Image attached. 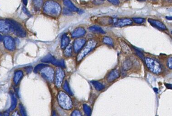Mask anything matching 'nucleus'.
Listing matches in <instances>:
<instances>
[{
	"mask_svg": "<svg viewBox=\"0 0 172 116\" xmlns=\"http://www.w3.org/2000/svg\"><path fill=\"white\" fill-rule=\"evenodd\" d=\"M64 3L69 9L73 12H78L79 9L76 7L70 0H64Z\"/></svg>",
	"mask_w": 172,
	"mask_h": 116,
	"instance_id": "nucleus-18",
	"label": "nucleus"
},
{
	"mask_svg": "<svg viewBox=\"0 0 172 116\" xmlns=\"http://www.w3.org/2000/svg\"><path fill=\"white\" fill-rule=\"evenodd\" d=\"M72 54V48L70 45H69L65 49L64 55L65 57H70Z\"/></svg>",
	"mask_w": 172,
	"mask_h": 116,
	"instance_id": "nucleus-25",
	"label": "nucleus"
},
{
	"mask_svg": "<svg viewBox=\"0 0 172 116\" xmlns=\"http://www.w3.org/2000/svg\"><path fill=\"white\" fill-rule=\"evenodd\" d=\"M107 1L115 6L118 5L120 4L119 0H107Z\"/></svg>",
	"mask_w": 172,
	"mask_h": 116,
	"instance_id": "nucleus-35",
	"label": "nucleus"
},
{
	"mask_svg": "<svg viewBox=\"0 0 172 116\" xmlns=\"http://www.w3.org/2000/svg\"><path fill=\"white\" fill-rule=\"evenodd\" d=\"M89 31L94 33L97 34H105V31L100 26H93L89 27Z\"/></svg>",
	"mask_w": 172,
	"mask_h": 116,
	"instance_id": "nucleus-19",
	"label": "nucleus"
},
{
	"mask_svg": "<svg viewBox=\"0 0 172 116\" xmlns=\"http://www.w3.org/2000/svg\"><path fill=\"white\" fill-rule=\"evenodd\" d=\"M167 66L169 68L172 69V58H169L167 61Z\"/></svg>",
	"mask_w": 172,
	"mask_h": 116,
	"instance_id": "nucleus-36",
	"label": "nucleus"
},
{
	"mask_svg": "<svg viewBox=\"0 0 172 116\" xmlns=\"http://www.w3.org/2000/svg\"><path fill=\"white\" fill-rule=\"evenodd\" d=\"M3 116H9V112H5L4 113Z\"/></svg>",
	"mask_w": 172,
	"mask_h": 116,
	"instance_id": "nucleus-42",
	"label": "nucleus"
},
{
	"mask_svg": "<svg viewBox=\"0 0 172 116\" xmlns=\"http://www.w3.org/2000/svg\"><path fill=\"white\" fill-rule=\"evenodd\" d=\"M120 72L119 70L117 69L113 70L108 76L107 81L109 83H111L118 78L120 77Z\"/></svg>",
	"mask_w": 172,
	"mask_h": 116,
	"instance_id": "nucleus-15",
	"label": "nucleus"
},
{
	"mask_svg": "<svg viewBox=\"0 0 172 116\" xmlns=\"http://www.w3.org/2000/svg\"><path fill=\"white\" fill-rule=\"evenodd\" d=\"M166 1H170L171 0H166Z\"/></svg>",
	"mask_w": 172,
	"mask_h": 116,
	"instance_id": "nucleus-48",
	"label": "nucleus"
},
{
	"mask_svg": "<svg viewBox=\"0 0 172 116\" xmlns=\"http://www.w3.org/2000/svg\"><path fill=\"white\" fill-rule=\"evenodd\" d=\"M12 103L11 106L10 110L11 111H13L15 109L17 105V99L16 96L15 95L14 93H11Z\"/></svg>",
	"mask_w": 172,
	"mask_h": 116,
	"instance_id": "nucleus-23",
	"label": "nucleus"
},
{
	"mask_svg": "<svg viewBox=\"0 0 172 116\" xmlns=\"http://www.w3.org/2000/svg\"><path fill=\"white\" fill-rule=\"evenodd\" d=\"M22 10H23V12H24V13L26 14V15H30V12H29V11L27 10V9H26L25 7H23V8H22Z\"/></svg>",
	"mask_w": 172,
	"mask_h": 116,
	"instance_id": "nucleus-39",
	"label": "nucleus"
},
{
	"mask_svg": "<svg viewBox=\"0 0 172 116\" xmlns=\"http://www.w3.org/2000/svg\"><path fill=\"white\" fill-rule=\"evenodd\" d=\"M105 0H94V2L95 4L101 5L104 3Z\"/></svg>",
	"mask_w": 172,
	"mask_h": 116,
	"instance_id": "nucleus-37",
	"label": "nucleus"
},
{
	"mask_svg": "<svg viewBox=\"0 0 172 116\" xmlns=\"http://www.w3.org/2000/svg\"><path fill=\"white\" fill-rule=\"evenodd\" d=\"M86 43V40L84 38L76 39L74 43V50L75 53H78L82 49Z\"/></svg>",
	"mask_w": 172,
	"mask_h": 116,
	"instance_id": "nucleus-13",
	"label": "nucleus"
},
{
	"mask_svg": "<svg viewBox=\"0 0 172 116\" xmlns=\"http://www.w3.org/2000/svg\"><path fill=\"white\" fill-rule=\"evenodd\" d=\"M135 51V52L136 53V55L140 58L141 59H144V55L140 51H139L138 49H136V48H133Z\"/></svg>",
	"mask_w": 172,
	"mask_h": 116,
	"instance_id": "nucleus-33",
	"label": "nucleus"
},
{
	"mask_svg": "<svg viewBox=\"0 0 172 116\" xmlns=\"http://www.w3.org/2000/svg\"><path fill=\"white\" fill-rule=\"evenodd\" d=\"M33 5L35 7L39 8L43 4V0H32Z\"/></svg>",
	"mask_w": 172,
	"mask_h": 116,
	"instance_id": "nucleus-29",
	"label": "nucleus"
},
{
	"mask_svg": "<svg viewBox=\"0 0 172 116\" xmlns=\"http://www.w3.org/2000/svg\"><path fill=\"white\" fill-rule=\"evenodd\" d=\"M41 61L44 63H51L54 65L56 66L62 68L65 67L64 62L63 60H57L55 57H53L51 55H47L45 58H43Z\"/></svg>",
	"mask_w": 172,
	"mask_h": 116,
	"instance_id": "nucleus-7",
	"label": "nucleus"
},
{
	"mask_svg": "<svg viewBox=\"0 0 172 116\" xmlns=\"http://www.w3.org/2000/svg\"><path fill=\"white\" fill-rule=\"evenodd\" d=\"M19 109L22 116H27L25 108L22 104H19Z\"/></svg>",
	"mask_w": 172,
	"mask_h": 116,
	"instance_id": "nucleus-32",
	"label": "nucleus"
},
{
	"mask_svg": "<svg viewBox=\"0 0 172 116\" xmlns=\"http://www.w3.org/2000/svg\"><path fill=\"white\" fill-rule=\"evenodd\" d=\"M83 110L87 116H91V108L86 104H84Z\"/></svg>",
	"mask_w": 172,
	"mask_h": 116,
	"instance_id": "nucleus-28",
	"label": "nucleus"
},
{
	"mask_svg": "<svg viewBox=\"0 0 172 116\" xmlns=\"http://www.w3.org/2000/svg\"><path fill=\"white\" fill-rule=\"evenodd\" d=\"M86 33V31L83 27H78L73 31L72 33V37H79L83 36Z\"/></svg>",
	"mask_w": 172,
	"mask_h": 116,
	"instance_id": "nucleus-16",
	"label": "nucleus"
},
{
	"mask_svg": "<svg viewBox=\"0 0 172 116\" xmlns=\"http://www.w3.org/2000/svg\"><path fill=\"white\" fill-rule=\"evenodd\" d=\"M132 63L130 59H127L123 63L122 69L124 71L131 69L132 67Z\"/></svg>",
	"mask_w": 172,
	"mask_h": 116,
	"instance_id": "nucleus-21",
	"label": "nucleus"
},
{
	"mask_svg": "<svg viewBox=\"0 0 172 116\" xmlns=\"http://www.w3.org/2000/svg\"><path fill=\"white\" fill-rule=\"evenodd\" d=\"M0 116H2V114H0Z\"/></svg>",
	"mask_w": 172,
	"mask_h": 116,
	"instance_id": "nucleus-47",
	"label": "nucleus"
},
{
	"mask_svg": "<svg viewBox=\"0 0 172 116\" xmlns=\"http://www.w3.org/2000/svg\"><path fill=\"white\" fill-rule=\"evenodd\" d=\"M58 101L59 105L64 109L70 110L72 108V102L70 97L63 91L59 92L58 95Z\"/></svg>",
	"mask_w": 172,
	"mask_h": 116,
	"instance_id": "nucleus-2",
	"label": "nucleus"
},
{
	"mask_svg": "<svg viewBox=\"0 0 172 116\" xmlns=\"http://www.w3.org/2000/svg\"><path fill=\"white\" fill-rule=\"evenodd\" d=\"M120 46L121 47L122 50L124 53H129L131 52L130 48H129L128 46L123 41H121L120 42Z\"/></svg>",
	"mask_w": 172,
	"mask_h": 116,
	"instance_id": "nucleus-24",
	"label": "nucleus"
},
{
	"mask_svg": "<svg viewBox=\"0 0 172 116\" xmlns=\"http://www.w3.org/2000/svg\"><path fill=\"white\" fill-rule=\"evenodd\" d=\"M71 116H82L81 112L78 110H75L72 113Z\"/></svg>",
	"mask_w": 172,
	"mask_h": 116,
	"instance_id": "nucleus-34",
	"label": "nucleus"
},
{
	"mask_svg": "<svg viewBox=\"0 0 172 116\" xmlns=\"http://www.w3.org/2000/svg\"><path fill=\"white\" fill-rule=\"evenodd\" d=\"M166 87L169 89H172V85L171 84H166Z\"/></svg>",
	"mask_w": 172,
	"mask_h": 116,
	"instance_id": "nucleus-41",
	"label": "nucleus"
},
{
	"mask_svg": "<svg viewBox=\"0 0 172 116\" xmlns=\"http://www.w3.org/2000/svg\"><path fill=\"white\" fill-rule=\"evenodd\" d=\"M103 43L109 46H112L113 45V41L111 37H105L103 39Z\"/></svg>",
	"mask_w": 172,
	"mask_h": 116,
	"instance_id": "nucleus-27",
	"label": "nucleus"
},
{
	"mask_svg": "<svg viewBox=\"0 0 172 116\" xmlns=\"http://www.w3.org/2000/svg\"><path fill=\"white\" fill-rule=\"evenodd\" d=\"M132 24V20L130 18H122L118 19L113 22V26L117 27H122Z\"/></svg>",
	"mask_w": 172,
	"mask_h": 116,
	"instance_id": "nucleus-9",
	"label": "nucleus"
},
{
	"mask_svg": "<svg viewBox=\"0 0 172 116\" xmlns=\"http://www.w3.org/2000/svg\"><path fill=\"white\" fill-rule=\"evenodd\" d=\"M32 67L31 66L27 67L25 68V71L26 72V73H29L32 71Z\"/></svg>",
	"mask_w": 172,
	"mask_h": 116,
	"instance_id": "nucleus-38",
	"label": "nucleus"
},
{
	"mask_svg": "<svg viewBox=\"0 0 172 116\" xmlns=\"http://www.w3.org/2000/svg\"><path fill=\"white\" fill-rule=\"evenodd\" d=\"M148 21L153 27H156L161 30H167V27H166L165 25L160 21L153 19L152 18H149L148 19Z\"/></svg>",
	"mask_w": 172,
	"mask_h": 116,
	"instance_id": "nucleus-12",
	"label": "nucleus"
},
{
	"mask_svg": "<svg viewBox=\"0 0 172 116\" xmlns=\"http://www.w3.org/2000/svg\"><path fill=\"white\" fill-rule=\"evenodd\" d=\"M152 1H156V0H152Z\"/></svg>",
	"mask_w": 172,
	"mask_h": 116,
	"instance_id": "nucleus-49",
	"label": "nucleus"
},
{
	"mask_svg": "<svg viewBox=\"0 0 172 116\" xmlns=\"http://www.w3.org/2000/svg\"><path fill=\"white\" fill-rule=\"evenodd\" d=\"M132 21L136 24H141L145 22V19L141 18V17H134V18H132Z\"/></svg>",
	"mask_w": 172,
	"mask_h": 116,
	"instance_id": "nucleus-30",
	"label": "nucleus"
},
{
	"mask_svg": "<svg viewBox=\"0 0 172 116\" xmlns=\"http://www.w3.org/2000/svg\"><path fill=\"white\" fill-rule=\"evenodd\" d=\"M96 21L99 25L103 26H108L113 24L114 19L108 16H103L99 17L96 20Z\"/></svg>",
	"mask_w": 172,
	"mask_h": 116,
	"instance_id": "nucleus-10",
	"label": "nucleus"
},
{
	"mask_svg": "<svg viewBox=\"0 0 172 116\" xmlns=\"http://www.w3.org/2000/svg\"><path fill=\"white\" fill-rule=\"evenodd\" d=\"M46 66H47V65L45 64H40L38 65H37V66L35 67L34 69V72L36 73H38V72H39L43 68Z\"/></svg>",
	"mask_w": 172,
	"mask_h": 116,
	"instance_id": "nucleus-31",
	"label": "nucleus"
},
{
	"mask_svg": "<svg viewBox=\"0 0 172 116\" xmlns=\"http://www.w3.org/2000/svg\"><path fill=\"white\" fill-rule=\"evenodd\" d=\"M23 76V72L21 70H18L15 72L14 77V83L16 85H18L21 80Z\"/></svg>",
	"mask_w": 172,
	"mask_h": 116,
	"instance_id": "nucleus-17",
	"label": "nucleus"
},
{
	"mask_svg": "<svg viewBox=\"0 0 172 116\" xmlns=\"http://www.w3.org/2000/svg\"><path fill=\"white\" fill-rule=\"evenodd\" d=\"M70 40L66 34L63 35L61 39V49H64L69 45Z\"/></svg>",
	"mask_w": 172,
	"mask_h": 116,
	"instance_id": "nucleus-20",
	"label": "nucleus"
},
{
	"mask_svg": "<svg viewBox=\"0 0 172 116\" xmlns=\"http://www.w3.org/2000/svg\"><path fill=\"white\" fill-rule=\"evenodd\" d=\"M12 116H20L19 114H18V112L17 111H16V112H14L13 113L12 115Z\"/></svg>",
	"mask_w": 172,
	"mask_h": 116,
	"instance_id": "nucleus-40",
	"label": "nucleus"
},
{
	"mask_svg": "<svg viewBox=\"0 0 172 116\" xmlns=\"http://www.w3.org/2000/svg\"><path fill=\"white\" fill-rule=\"evenodd\" d=\"M53 116H57L56 114L54 112V114H53Z\"/></svg>",
	"mask_w": 172,
	"mask_h": 116,
	"instance_id": "nucleus-45",
	"label": "nucleus"
},
{
	"mask_svg": "<svg viewBox=\"0 0 172 116\" xmlns=\"http://www.w3.org/2000/svg\"><path fill=\"white\" fill-rule=\"evenodd\" d=\"M4 43L5 48L8 50L13 51L15 49V43L12 37L6 36L4 38Z\"/></svg>",
	"mask_w": 172,
	"mask_h": 116,
	"instance_id": "nucleus-11",
	"label": "nucleus"
},
{
	"mask_svg": "<svg viewBox=\"0 0 172 116\" xmlns=\"http://www.w3.org/2000/svg\"><path fill=\"white\" fill-rule=\"evenodd\" d=\"M61 11L59 4L53 1H48L44 6V11L48 15L58 16Z\"/></svg>",
	"mask_w": 172,
	"mask_h": 116,
	"instance_id": "nucleus-1",
	"label": "nucleus"
},
{
	"mask_svg": "<svg viewBox=\"0 0 172 116\" xmlns=\"http://www.w3.org/2000/svg\"><path fill=\"white\" fill-rule=\"evenodd\" d=\"M22 1H23V2L24 3V4L26 6L27 4V0H22Z\"/></svg>",
	"mask_w": 172,
	"mask_h": 116,
	"instance_id": "nucleus-43",
	"label": "nucleus"
},
{
	"mask_svg": "<svg viewBox=\"0 0 172 116\" xmlns=\"http://www.w3.org/2000/svg\"><path fill=\"white\" fill-rule=\"evenodd\" d=\"M97 42L95 40L91 39L88 42L85 47L81 50L77 57V60L78 62L81 61L82 59L92 51L96 47Z\"/></svg>",
	"mask_w": 172,
	"mask_h": 116,
	"instance_id": "nucleus-4",
	"label": "nucleus"
},
{
	"mask_svg": "<svg viewBox=\"0 0 172 116\" xmlns=\"http://www.w3.org/2000/svg\"><path fill=\"white\" fill-rule=\"evenodd\" d=\"M40 74L46 79L47 81L50 82L54 81L55 78V72L53 69L50 67L47 66L43 68L40 72Z\"/></svg>",
	"mask_w": 172,
	"mask_h": 116,
	"instance_id": "nucleus-6",
	"label": "nucleus"
},
{
	"mask_svg": "<svg viewBox=\"0 0 172 116\" xmlns=\"http://www.w3.org/2000/svg\"><path fill=\"white\" fill-rule=\"evenodd\" d=\"M64 72L62 69L61 68H58L56 71L55 77L56 86L58 88H60L61 86L64 78Z\"/></svg>",
	"mask_w": 172,
	"mask_h": 116,
	"instance_id": "nucleus-8",
	"label": "nucleus"
},
{
	"mask_svg": "<svg viewBox=\"0 0 172 116\" xmlns=\"http://www.w3.org/2000/svg\"><path fill=\"white\" fill-rule=\"evenodd\" d=\"M11 26V29L18 37H24L26 36V32L19 23L14 21L8 20Z\"/></svg>",
	"mask_w": 172,
	"mask_h": 116,
	"instance_id": "nucleus-5",
	"label": "nucleus"
},
{
	"mask_svg": "<svg viewBox=\"0 0 172 116\" xmlns=\"http://www.w3.org/2000/svg\"><path fill=\"white\" fill-rule=\"evenodd\" d=\"M144 60L147 67L151 72L156 74H159L162 72V66L157 60L149 58H145Z\"/></svg>",
	"mask_w": 172,
	"mask_h": 116,
	"instance_id": "nucleus-3",
	"label": "nucleus"
},
{
	"mask_svg": "<svg viewBox=\"0 0 172 116\" xmlns=\"http://www.w3.org/2000/svg\"><path fill=\"white\" fill-rule=\"evenodd\" d=\"M11 30V26L8 21L0 20V32L6 34Z\"/></svg>",
	"mask_w": 172,
	"mask_h": 116,
	"instance_id": "nucleus-14",
	"label": "nucleus"
},
{
	"mask_svg": "<svg viewBox=\"0 0 172 116\" xmlns=\"http://www.w3.org/2000/svg\"><path fill=\"white\" fill-rule=\"evenodd\" d=\"M3 40L2 37V35H0V41H2Z\"/></svg>",
	"mask_w": 172,
	"mask_h": 116,
	"instance_id": "nucleus-44",
	"label": "nucleus"
},
{
	"mask_svg": "<svg viewBox=\"0 0 172 116\" xmlns=\"http://www.w3.org/2000/svg\"><path fill=\"white\" fill-rule=\"evenodd\" d=\"M91 84L94 86L95 88L98 91H101L105 88V86L103 85L101 82L96 81H91Z\"/></svg>",
	"mask_w": 172,
	"mask_h": 116,
	"instance_id": "nucleus-22",
	"label": "nucleus"
},
{
	"mask_svg": "<svg viewBox=\"0 0 172 116\" xmlns=\"http://www.w3.org/2000/svg\"><path fill=\"white\" fill-rule=\"evenodd\" d=\"M63 89L67 93H68L69 95H73L72 92L71 91L70 87H69V84L67 81H65L64 82L63 85Z\"/></svg>",
	"mask_w": 172,
	"mask_h": 116,
	"instance_id": "nucleus-26",
	"label": "nucleus"
},
{
	"mask_svg": "<svg viewBox=\"0 0 172 116\" xmlns=\"http://www.w3.org/2000/svg\"><path fill=\"white\" fill-rule=\"evenodd\" d=\"M137 1H139V2H144L146 0H137Z\"/></svg>",
	"mask_w": 172,
	"mask_h": 116,
	"instance_id": "nucleus-46",
	"label": "nucleus"
}]
</instances>
